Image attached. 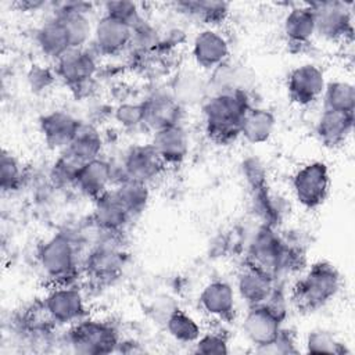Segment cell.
<instances>
[{
	"mask_svg": "<svg viewBox=\"0 0 355 355\" xmlns=\"http://www.w3.org/2000/svg\"><path fill=\"white\" fill-rule=\"evenodd\" d=\"M196 348L194 351L197 354H205V355H212V354H227V338L216 331H209L205 334H201L200 338L194 343Z\"/></svg>",
	"mask_w": 355,
	"mask_h": 355,
	"instance_id": "cell-38",
	"label": "cell"
},
{
	"mask_svg": "<svg viewBox=\"0 0 355 355\" xmlns=\"http://www.w3.org/2000/svg\"><path fill=\"white\" fill-rule=\"evenodd\" d=\"M283 32L291 46L309 44L315 36V17L309 3L297 4L288 10L283 22Z\"/></svg>",
	"mask_w": 355,
	"mask_h": 355,
	"instance_id": "cell-24",
	"label": "cell"
},
{
	"mask_svg": "<svg viewBox=\"0 0 355 355\" xmlns=\"http://www.w3.org/2000/svg\"><path fill=\"white\" fill-rule=\"evenodd\" d=\"M123 265L125 252L119 234L103 233L96 247L86 257L85 270L87 276L97 282H111L121 275Z\"/></svg>",
	"mask_w": 355,
	"mask_h": 355,
	"instance_id": "cell-10",
	"label": "cell"
},
{
	"mask_svg": "<svg viewBox=\"0 0 355 355\" xmlns=\"http://www.w3.org/2000/svg\"><path fill=\"white\" fill-rule=\"evenodd\" d=\"M275 282L276 279L268 273L245 265L237 276V293L248 306L259 305L266 302L276 291Z\"/></svg>",
	"mask_w": 355,
	"mask_h": 355,
	"instance_id": "cell-22",
	"label": "cell"
},
{
	"mask_svg": "<svg viewBox=\"0 0 355 355\" xmlns=\"http://www.w3.org/2000/svg\"><path fill=\"white\" fill-rule=\"evenodd\" d=\"M275 126L276 119L269 110L250 107L241 121L240 136L244 137L248 143L262 144L270 139Z\"/></svg>",
	"mask_w": 355,
	"mask_h": 355,
	"instance_id": "cell-28",
	"label": "cell"
},
{
	"mask_svg": "<svg viewBox=\"0 0 355 355\" xmlns=\"http://www.w3.org/2000/svg\"><path fill=\"white\" fill-rule=\"evenodd\" d=\"M298 251L291 248L270 225H263L254 234L248 250L245 265L254 266L272 277L297 265Z\"/></svg>",
	"mask_w": 355,
	"mask_h": 355,
	"instance_id": "cell-3",
	"label": "cell"
},
{
	"mask_svg": "<svg viewBox=\"0 0 355 355\" xmlns=\"http://www.w3.org/2000/svg\"><path fill=\"white\" fill-rule=\"evenodd\" d=\"M200 308L208 316L227 322L234 318L236 293L230 283L216 279L204 286L198 297Z\"/></svg>",
	"mask_w": 355,
	"mask_h": 355,
	"instance_id": "cell-19",
	"label": "cell"
},
{
	"mask_svg": "<svg viewBox=\"0 0 355 355\" xmlns=\"http://www.w3.org/2000/svg\"><path fill=\"white\" fill-rule=\"evenodd\" d=\"M143 103V126L153 130V133L182 125L184 108L175 100L171 92H155L150 94Z\"/></svg>",
	"mask_w": 355,
	"mask_h": 355,
	"instance_id": "cell-15",
	"label": "cell"
},
{
	"mask_svg": "<svg viewBox=\"0 0 355 355\" xmlns=\"http://www.w3.org/2000/svg\"><path fill=\"white\" fill-rule=\"evenodd\" d=\"M165 168L166 166L157 155L151 143L136 144L123 154L118 165H114V184L121 180H135L148 186V183L158 178Z\"/></svg>",
	"mask_w": 355,
	"mask_h": 355,
	"instance_id": "cell-8",
	"label": "cell"
},
{
	"mask_svg": "<svg viewBox=\"0 0 355 355\" xmlns=\"http://www.w3.org/2000/svg\"><path fill=\"white\" fill-rule=\"evenodd\" d=\"M97 72V54L93 49L75 47L55 60V75L71 90L82 94Z\"/></svg>",
	"mask_w": 355,
	"mask_h": 355,
	"instance_id": "cell-11",
	"label": "cell"
},
{
	"mask_svg": "<svg viewBox=\"0 0 355 355\" xmlns=\"http://www.w3.org/2000/svg\"><path fill=\"white\" fill-rule=\"evenodd\" d=\"M245 92L209 94L202 103L205 132L216 144H229L240 136L244 114L250 108Z\"/></svg>",
	"mask_w": 355,
	"mask_h": 355,
	"instance_id": "cell-1",
	"label": "cell"
},
{
	"mask_svg": "<svg viewBox=\"0 0 355 355\" xmlns=\"http://www.w3.org/2000/svg\"><path fill=\"white\" fill-rule=\"evenodd\" d=\"M114 182L115 176L112 162L98 157L93 161L86 162L80 168L73 186L82 194L94 201L104 196L107 191H110L114 186Z\"/></svg>",
	"mask_w": 355,
	"mask_h": 355,
	"instance_id": "cell-17",
	"label": "cell"
},
{
	"mask_svg": "<svg viewBox=\"0 0 355 355\" xmlns=\"http://www.w3.org/2000/svg\"><path fill=\"white\" fill-rule=\"evenodd\" d=\"M54 78H57L55 72L51 73V71L42 68L39 65H35V68H32V71L29 72V82L35 90L47 89Z\"/></svg>",
	"mask_w": 355,
	"mask_h": 355,
	"instance_id": "cell-41",
	"label": "cell"
},
{
	"mask_svg": "<svg viewBox=\"0 0 355 355\" xmlns=\"http://www.w3.org/2000/svg\"><path fill=\"white\" fill-rule=\"evenodd\" d=\"M293 193L298 204L306 209L320 207L330 189V172L324 162L312 161L302 165L291 179Z\"/></svg>",
	"mask_w": 355,
	"mask_h": 355,
	"instance_id": "cell-9",
	"label": "cell"
},
{
	"mask_svg": "<svg viewBox=\"0 0 355 355\" xmlns=\"http://www.w3.org/2000/svg\"><path fill=\"white\" fill-rule=\"evenodd\" d=\"M132 28L125 22L103 14L93 28L92 44L97 55H116L130 46Z\"/></svg>",
	"mask_w": 355,
	"mask_h": 355,
	"instance_id": "cell-14",
	"label": "cell"
},
{
	"mask_svg": "<svg viewBox=\"0 0 355 355\" xmlns=\"http://www.w3.org/2000/svg\"><path fill=\"white\" fill-rule=\"evenodd\" d=\"M229 54L227 40L214 28L202 29L193 40V58L202 69H215L229 60Z\"/></svg>",
	"mask_w": 355,
	"mask_h": 355,
	"instance_id": "cell-20",
	"label": "cell"
},
{
	"mask_svg": "<svg viewBox=\"0 0 355 355\" xmlns=\"http://www.w3.org/2000/svg\"><path fill=\"white\" fill-rule=\"evenodd\" d=\"M176 8L179 12L200 21L201 24L215 28L222 24L229 15V4L225 1L214 0H194V1H178Z\"/></svg>",
	"mask_w": 355,
	"mask_h": 355,
	"instance_id": "cell-29",
	"label": "cell"
},
{
	"mask_svg": "<svg viewBox=\"0 0 355 355\" xmlns=\"http://www.w3.org/2000/svg\"><path fill=\"white\" fill-rule=\"evenodd\" d=\"M306 351L311 354H347L345 345L336 338V336L327 330H312L308 333L305 340Z\"/></svg>",
	"mask_w": 355,
	"mask_h": 355,
	"instance_id": "cell-34",
	"label": "cell"
},
{
	"mask_svg": "<svg viewBox=\"0 0 355 355\" xmlns=\"http://www.w3.org/2000/svg\"><path fill=\"white\" fill-rule=\"evenodd\" d=\"M257 352H261V354H294V352H297V348L294 347V338L290 334H287V331L282 330L280 334L275 338V341L257 349Z\"/></svg>",
	"mask_w": 355,
	"mask_h": 355,
	"instance_id": "cell-40",
	"label": "cell"
},
{
	"mask_svg": "<svg viewBox=\"0 0 355 355\" xmlns=\"http://www.w3.org/2000/svg\"><path fill=\"white\" fill-rule=\"evenodd\" d=\"M166 330L172 338L184 344H194L202 334L197 320L182 309H175L166 319Z\"/></svg>",
	"mask_w": 355,
	"mask_h": 355,
	"instance_id": "cell-33",
	"label": "cell"
},
{
	"mask_svg": "<svg viewBox=\"0 0 355 355\" xmlns=\"http://www.w3.org/2000/svg\"><path fill=\"white\" fill-rule=\"evenodd\" d=\"M104 14L125 22L132 29L144 19L140 14L139 6L133 1H108L104 4Z\"/></svg>",
	"mask_w": 355,
	"mask_h": 355,
	"instance_id": "cell-37",
	"label": "cell"
},
{
	"mask_svg": "<svg viewBox=\"0 0 355 355\" xmlns=\"http://www.w3.org/2000/svg\"><path fill=\"white\" fill-rule=\"evenodd\" d=\"M67 341L73 352L85 355L114 352L121 343L118 331L111 323L89 318L72 324Z\"/></svg>",
	"mask_w": 355,
	"mask_h": 355,
	"instance_id": "cell-6",
	"label": "cell"
},
{
	"mask_svg": "<svg viewBox=\"0 0 355 355\" xmlns=\"http://www.w3.org/2000/svg\"><path fill=\"white\" fill-rule=\"evenodd\" d=\"M341 287L338 270L326 261H319L294 284L291 301L301 312H313L336 297Z\"/></svg>",
	"mask_w": 355,
	"mask_h": 355,
	"instance_id": "cell-2",
	"label": "cell"
},
{
	"mask_svg": "<svg viewBox=\"0 0 355 355\" xmlns=\"http://www.w3.org/2000/svg\"><path fill=\"white\" fill-rule=\"evenodd\" d=\"M354 128V112L323 110L316 123V135L326 147L345 143Z\"/></svg>",
	"mask_w": 355,
	"mask_h": 355,
	"instance_id": "cell-23",
	"label": "cell"
},
{
	"mask_svg": "<svg viewBox=\"0 0 355 355\" xmlns=\"http://www.w3.org/2000/svg\"><path fill=\"white\" fill-rule=\"evenodd\" d=\"M169 92L183 108L204 103L209 96L208 80L193 69L178 72L172 80Z\"/></svg>",
	"mask_w": 355,
	"mask_h": 355,
	"instance_id": "cell-25",
	"label": "cell"
},
{
	"mask_svg": "<svg viewBox=\"0 0 355 355\" xmlns=\"http://www.w3.org/2000/svg\"><path fill=\"white\" fill-rule=\"evenodd\" d=\"M112 191L133 218L146 209L150 200L148 186L135 180H121L112 186Z\"/></svg>",
	"mask_w": 355,
	"mask_h": 355,
	"instance_id": "cell-31",
	"label": "cell"
},
{
	"mask_svg": "<svg viewBox=\"0 0 355 355\" xmlns=\"http://www.w3.org/2000/svg\"><path fill=\"white\" fill-rule=\"evenodd\" d=\"M65 150L82 164H86L100 157L103 151V140L94 126L82 123L72 143Z\"/></svg>",
	"mask_w": 355,
	"mask_h": 355,
	"instance_id": "cell-30",
	"label": "cell"
},
{
	"mask_svg": "<svg viewBox=\"0 0 355 355\" xmlns=\"http://www.w3.org/2000/svg\"><path fill=\"white\" fill-rule=\"evenodd\" d=\"M43 302L58 324H73L87 316L85 298L73 284L53 286Z\"/></svg>",
	"mask_w": 355,
	"mask_h": 355,
	"instance_id": "cell-12",
	"label": "cell"
},
{
	"mask_svg": "<svg viewBox=\"0 0 355 355\" xmlns=\"http://www.w3.org/2000/svg\"><path fill=\"white\" fill-rule=\"evenodd\" d=\"M208 80L209 94L245 92L250 85V75L243 65L232 64L229 60L211 71Z\"/></svg>",
	"mask_w": 355,
	"mask_h": 355,
	"instance_id": "cell-26",
	"label": "cell"
},
{
	"mask_svg": "<svg viewBox=\"0 0 355 355\" xmlns=\"http://www.w3.org/2000/svg\"><path fill=\"white\" fill-rule=\"evenodd\" d=\"M22 180V169L18 159L7 151L0 157V186L3 191L17 190Z\"/></svg>",
	"mask_w": 355,
	"mask_h": 355,
	"instance_id": "cell-36",
	"label": "cell"
},
{
	"mask_svg": "<svg viewBox=\"0 0 355 355\" xmlns=\"http://www.w3.org/2000/svg\"><path fill=\"white\" fill-rule=\"evenodd\" d=\"M315 17V36L329 42H345L352 39L351 4L337 0L309 3Z\"/></svg>",
	"mask_w": 355,
	"mask_h": 355,
	"instance_id": "cell-7",
	"label": "cell"
},
{
	"mask_svg": "<svg viewBox=\"0 0 355 355\" xmlns=\"http://www.w3.org/2000/svg\"><path fill=\"white\" fill-rule=\"evenodd\" d=\"M323 110L354 112L355 108V89L347 80L326 82L323 94Z\"/></svg>",
	"mask_w": 355,
	"mask_h": 355,
	"instance_id": "cell-32",
	"label": "cell"
},
{
	"mask_svg": "<svg viewBox=\"0 0 355 355\" xmlns=\"http://www.w3.org/2000/svg\"><path fill=\"white\" fill-rule=\"evenodd\" d=\"M143 115H144V110H143L141 101L140 103H123L115 110L116 121L128 129L143 126Z\"/></svg>",
	"mask_w": 355,
	"mask_h": 355,
	"instance_id": "cell-39",
	"label": "cell"
},
{
	"mask_svg": "<svg viewBox=\"0 0 355 355\" xmlns=\"http://www.w3.org/2000/svg\"><path fill=\"white\" fill-rule=\"evenodd\" d=\"M36 43L43 54L54 58V61L72 49L64 22L57 15H51L40 25L36 31Z\"/></svg>",
	"mask_w": 355,
	"mask_h": 355,
	"instance_id": "cell-27",
	"label": "cell"
},
{
	"mask_svg": "<svg viewBox=\"0 0 355 355\" xmlns=\"http://www.w3.org/2000/svg\"><path fill=\"white\" fill-rule=\"evenodd\" d=\"M83 165L85 164L76 159L71 153L62 150L60 151V155L51 168V179L61 186H73L76 176Z\"/></svg>",
	"mask_w": 355,
	"mask_h": 355,
	"instance_id": "cell-35",
	"label": "cell"
},
{
	"mask_svg": "<svg viewBox=\"0 0 355 355\" xmlns=\"http://www.w3.org/2000/svg\"><path fill=\"white\" fill-rule=\"evenodd\" d=\"M82 122L67 111H50L39 119V128L43 135L46 144L53 148L62 151L73 140Z\"/></svg>",
	"mask_w": 355,
	"mask_h": 355,
	"instance_id": "cell-16",
	"label": "cell"
},
{
	"mask_svg": "<svg viewBox=\"0 0 355 355\" xmlns=\"http://www.w3.org/2000/svg\"><path fill=\"white\" fill-rule=\"evenodd\" d=\"M324 86V73L315 64L298 65L287 78V94L290 100L302 107L316 103L322 97Z\"/></svg>",
	"mask_w": 355,
	"mask_h": 355,
	"instance_id": "cell-13",
	"label": "cell"
},
{
	"mask_svg": "<svg viewBox=\"0 0 355 355\" xmlns=\"http://www.w3.org/2000/svg\"><path fill=\"white\" fill-rule=\"evenodd\" d=\"M37 261L53 286L73 284L78 276V244L68 233H57L42 243Z\"/></svg>",
	"mask_w": 355,
	"mask_h": 355,
	"instance_id": "cell-4",
	"label": "cell"
},
{
	"mask_svg": "<svg viewBox=\"0 0 355 355\" xmlns=\"http://www.w3.org/2000/svg\"><path fill=\"white\" fill-rule=\"evenodd\" d=\"M189 135L182 125L169 126L154 133L151 146L165 166H175L189 154Z\"/></svg>",
	"mask_w": 355,
	"mask_h": 355,
	"instance_id": "cell-21",
	"label": "cell"
},
{
	"mask_svg": "<svg viewBox=\"0 0 355 355\" xmlns=\"http://www.w3.org/2000/svg\"><path fill=\"white\" fill-rule=\"evenodd\" d=\"M132 219L133 216L118 200L112 189L94 200L92 220L100 233L121 234Z\"/></svg>",
	"mask_w": 355,
	"mask_h": 355,
	"instance_id": "cell-18",
	"label": "cell"
},
{
	"mask_svg": "<svg viewBox=\"0 0 355 355\" xmlns=\"http://www.w3.org/2000/svg\"><path fill=\"white\" fill-rule=\"evenodd\" d=\"M277 291L263 304L248 306L243 320V333L245 338L255 345V351L270 344L283 330L284 319L283 301H276Z\"/></svg>",
	"mask_w": 355,
	"mask_h": 355,
	"instance_id": "cell-5",
	"label": "cell"
}]
</instances>
